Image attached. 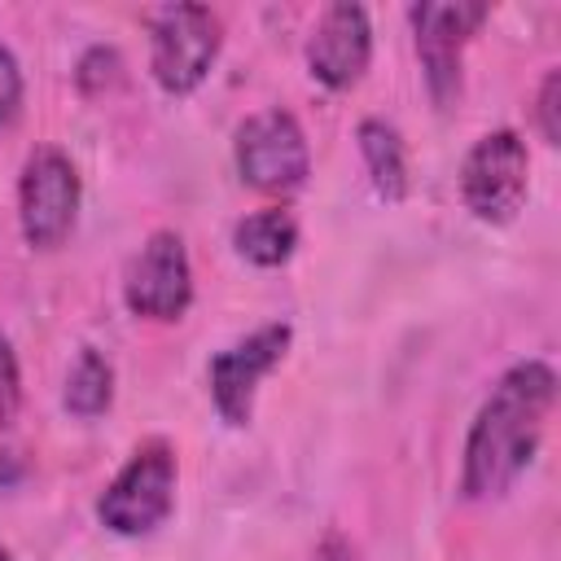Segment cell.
Here are the masks:
<instances>
[{
  "mask_svg": "<svg viewBox=\"0 0 561 561\" xmlns=\"http://www.w3.org/2000/svg\"><path fill=\"white\" fill-rule=\"evenodd\" d=\"M232 250L254 267H285L298 250V219L285 206L250 210L232 224Z\"/></svg>",
  "mask_w": 561,
  "mask_h": 561,
  "instance_id": "7c38bea8",
  "label": "cell"
},
{
  "mask_svg": "<svg viewBox=\"0 0 561 561\" xmlns=\"http://www.w3.org/2000/svg\"><path fill=\"white\" fill-rule=\"evenodd\" d=\"M373 66V22L364 4H329L307 35V75L329 92H351Z\"/></svg>",
  "mask_w": 561,
  "mask_h": 561,
  "instance_id": "30bf717a",
  "label": "cell"
},
{
  "mask_svg": "<svg viewBox=\"0 0 561 561\" xmlns=\"http://www.w3.org/2000/svg\"><path fill=\"white\" fill-rule=\"evenodd\" d=\"M123 53L114 44H92L75 66V88L83 96H110L123 83Z\"/></svg>",
  "mask_w": 561,
  "mask_h": 561,
  "instance_id": "5bb4252c",
  "label": "cell"
},
{
  "mask_svg": "<svg viewBox=\"0 0 561 561\" xmlns=\"http://www.w3.org/2000/svg\"><path fill=\"white\" fill-rule=\"evenodd\" d=\"M311 561H355V543H351L342 530H329V535L316 543Z\"/></svg>",
  "mask_w": 561,
  "mask_h": 561,
  "instance_id": "ac0fdd59",
  "label": "cell"
},
{
  "mask_svg": "<svg viewBox=\"0 0 561 561\" xmlns=\"http://www.w3.org/2000/svg\"><path fill=\"white\" fill-rule=\"evenodd\" d=\"M22 96H26V83H22V66H18L13 48L0 39V131L18 123V114H22Z\"/></svg>",
  "mask_w": 561,
  "mask_h": 561,
  "instance_id": "e0dca14e",
  "label": "cell"
},
{
  "mask_svg": "<svg viewBox=\"0 0 561 561\" xmlns=\"http://www.w3.org/2000/svg\"><path fill=\"white\" fill-rule=\"evenodd\" d=\"M289 342H294V329H289L285 320L259 324L254 333L237 337L232 346H224V351L206 364L210 403H215V412H219L224 425H232V430L250 425L259 386H263V377L289 355Z\"/></svg>",
  "mask_w": 561,
  "mask_h": 561,
  "instance_id": "9c48e42d",
  "label": "cell"
},
{
  "mask_svg": "<svg viewBox=\"0 0 561 561\" xmlns=\"http://www.w3.org/2000/svg\"><path fill=\"white\" fill-rule=\"evenodd\" d=\"M224 48V22L206 4H162L149 18V70L167 96H188L206 83Z\"/></svg>",
  "mask_w": 561,
  "mask_h": 561,
  "instance_id": "3957f363",
  "label": "cell"
},
{
  "mask_svg": "<svg viewBox=\"0 0 561 561\" xmlns=\"http://www.w3.org/2000/svg\"><path fill=\"white\" fill-rule=\"evenodd\" d=\"M18 412H22V364L13 337L0 329V430H13Z\"/></svg>",
  "mask_w": 561,
  "mask_h": 561,
  "instance_id": "9a60e30c",
  "label": "cell"
},
{
  "mask_svg": "<svg viewBox=\"0 0 561 561\" xmlns=\"http://www.w3.org/2000/svg\"><path fill=\"white\" fill-rule=\"evenodd\" d=\"M232 162H237L241 184H250L254 193L289 197L311 175V145H307L302 123L289 110L272 105V110L250 114L232 131Z\"/></svg>",
  "mask_w": 561,
  "mask_h": 561,
  "instance_id": "8992f818",
  "label": "cell"
},
{
  "mask_svg": "<svg viewBox=\"0 0 561 561\" xmlns=\"http://www.w3.org/2000/svg\"><path fill=\"white\" fill-rule=\"evenodd\" d=\"M123 302L136 320L171 324L193 307V263L175 228H158L131 254L123 276Z\"/></svg>",
  "mask_w": 561,
  "mask_h": 561,
  "instance_id": "ba28073f",
  "label": "cell"
},
{
  "mask_svg": "<svg viewBox=\"0 0 561 561\" xmlns=\"http://www.w3.org/2000/svg\"><path fill=\"white\" fill-rule=\"evenodd\" d=\"M110 403H114V364L96 346H83L66 373L61 408L79 421H92V416L110 412Z\"/></svg>",
  "mask_w": 561,
  "mask_h": 561,
  "instance_id": "4fadbf2b",
  "label": "cell"
},
{
  "mask_svg": "<svg viewBox=\"0 0 561 561\" xmlns=\"http://www.w3.org/2000/svg\"><path fill=\"white\" fill-rule=\"evenodd\" d=\"M0 561H13V552H9V543H0Z\"/></svg>",
  "mask_w": 561,
  "mask_h": 561,
  "instance_id": "d6986e66",
  "label": "cell"
},
{
  "mask_svg": "<svg viewBox=\"0 0 561 561\" xmlns=\"http://www.w3.org/2000/svg\"><path fill=\"white\" fill-rule=\"evenodd\" d=\"M460 202L478 224L504 228L522 215L530 193V153L513 127H495L478 136L460 162Z\"/></svg>",
  "mask_w": 561,
  "mask_h": 561,
  "instance_id": "277c9868",
  "label": "cell"
},
{
  "mask_svg": "<svg viewBox=\"0 0 561 561\" xmlns=\"http://www.w3.org/2000/svg\"><path fill=\"white\" fill-rule=\"evenodd\" d=\"M535 127L543 145H561V70H548L535 92Z\"/></svg>",
  "mask_w": 561,
  "mask_h": 561,
  "instance_id": "2e32d148",
  "label": "cell"
},
{
  "mask_svg": "<svg viewBox=\"0 0 561 561\" xmlns=\"http://www.w3.org/2000/svg\"><path fill=\"white\" fill-rule=\"evenodd\" d=\"M83 206V180L70 153L57 145H39L26 153L18 175V228L31 250H57L75 232Z\"/></svg>",
  "mask_w": 561,
  "mask_h": 561,
  "instance_id": "52a82bcc",
  "label": "cell"
},
{
  "mask_svg": "<svg viewBox=\"0 0 561 561\" xmlns=\"http://www.w3.org/2000/svg\"><path fill=\"white\" fill-rule=\"evenodd\" d=\"M355 145H359V158H364V171H368L373 193H377L386 206L403 202L408 188H412V175H408V145H403L399 127H394L390 118L368 114V118H359V127H355Z\"/></svg>",
  "mask_w": 561,
  "mask_h": 561,
  "instance_id": "8fae6325",
  "label": "cell"
},
{
  "mask_svg": "<svg viewBox=\"0 0 561 561\" xmlns=\"http://www.w3.org/2000/svg\"><path fill=\"white\" fill-rule=\"evenodd\" d=\"M552 408H557V368L539 355L508 364L465 430L460 495L473 504L504 500L535 465Z\"/></svg>",
  "mask_w": 561,
  "mask_h": 561,
  "instance_id": "6da1fadb",
  "label": "cell"
},
{
  "mask_svg": "<svg viewBox=\"0 0 561 561\" xmlns=\"http://www.w3.org/2000/svg\"><path fill=\"white\" fill-rule=\"evenodd\" d=\"M482 0H421L408 9L412 48L421 61L425 92L438 110H451L465 92V44L486 22Z\"/></svg>",
  "mask_w": 561,
  "mask_h": 561,
  "instance_id": "5b68a950",
  "label": "cell"
},
{
  "mask_svg": "<svg viewBox=\"0 0 561 561\" xmlns=\"http://www.w3.org/2000/svg\"><path fill=\"white\" fill-rule=\"evenodd\" d=\"M175 482H180V469H175L171 443L149 438L123 460V469L96 495V522L123 539L153 535L175 508Z\"/></svg>",
  "mask_w": 561,
  "mask_h": 561,
  "instance_id": "7a4b0ae2",
  "label": "cell"
}]
</instances>
